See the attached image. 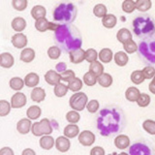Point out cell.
Masks as SVG:
<instances>
[{"instance_id":"obj_36","label":"cell","mask_w":155,"mask_h":155,"mask_svg":"<svg viewBox=\"0 0 155 155\" xmlns=\"http://www.w3.org/2000/svg\"><path fill=\"white\" fill-rule=\"evenodd\" d=\"M68 89H70L71 91L74 92H78L79 90L81 89L82 87V81L79 79V78H74L73 80H71L70 81H68Z\"/></svg>"},{"instance_id":"obj_23","label":"cell","mask_w":155,"mask_h":155,"mask_svg":"<svg viewBox=\"0 0 155 155\" xmlns=\"http://www.w3.org/2000/svg\"><path fill=\"white\" fill-rule=\"evenodd\" d=\"M54 145V139L51 136L43 135V137L40 140V147L45 150H50Z\"/></svg>"},{"instance_id":"obj_20","label":"cell","mask_w":155,"mask_h":155,"mask_svg":"<svg viewBox=\"0 0 155 155\" xmlns=\"http://www.w3.org/2000/svg\"><path fill=\"white\" fill-rule=\"evenodd\" d=\"M40 78L36 73H29L24 78V84L28 87H36L39 84Z\"/></svg>"},{"instance_id":"obj_56","label":"cell","mask_w":155,"mask_h":155,"mask_svg":"<svg viewBox=\"0 0 155 155\" xmlns=\"http://www.w3.org/2000/svg\"><path fill=\"white\" fill-rule=\"evenodd\" d=\"M56 70H57L58 72L62 73L63 71H65V70H66V65L64 64V63H60V64H58V65L56 66Z\"/></svg>"},{"instance_id":"obj_1","label":"cell","mask_w":155,"mask_h":155,"mask_svg":"<svg viewBox=\"0 0 155 155\" xmlns=\"http://www.w3.org/2000/svg\"><path fill=\"white\" fill-rule=\"evenodd\" d=\"M97 129L104 137H113L125 129L127 120L124 111L119 107L106 106L97 115Z\"/></svg>"},{"instance_id":"obj_25","label":"cell","mask_w":155,"mask_h":155,"mask_svg":"<svg viewBox=\"0 0 155 155\" xmlns=\"http://www.w3.org/2000/svg\"><path fill=\"white\" fill-rule=\"evenodd\" d=\"M47 15V10L46 8L42 6V5H36L34 6L31 10V16L34 19H39L42 18H45Z\"/></svg>"},{"instance_id":"obj_34","label":"cell","mask_w":155,"mask_h":155,"mask_svg":"<svg viewBox=\"0 0 155 155\" xmlns=\"http://www.w3.org/2000/svg\"><path fill=\"white\" fill-rule=\"evenodd\" d=\"M136 9L139 10L140 12H147L151 8V0H137L135 2Z\"/></svg>"},{"instance_id":"obj_49","label":"cell","mask_w":155,"mask_h":155,"mask_svg":"<svg viewBox=\"0 0 155 155\" xmlns=\"http://www.w3.org/2000/svg\"><path fill=\"white\" fill-rule=\"evenodd\" d=\"M98 58V53L94 50V48H88L85 51V60L87 62H94Z\"/></svg>"},{"instance_id":"obj_41","label":"cell","mask_w":155,"mask_h":155,"mask_svg":"<svg viewBox=\"0 0 155 155\" xmlns=\"http://www.w3.org/2000/svg\"><path fill=\"white\" fill-rule=\"evenodd\" d=\"M93 14L97 18H104L107 15V7L104 4H97L93 8Z\"/></svg>"},{"instance_id":"obj_43","label":"cell","mask_w":155,"mask_h":155,"mask_svg":"<svg viewBox=\"0 0 155 155\" xmlns=\"http://www.w3.org/2000/svg\"><path fill=\"white\" fill-rule=\"evenodd\" d=\"M84 82L88 86H93L96 84L97 82V77L94 76L92 73H90L89 71L85 73L84 76Z\"/></svg>"},{"instance_id":"obj_21","label":"cell","mask_w":155,"mask_h":155,"mask_svg":"<svg viewBox=\"0 0 155 155\" xmlns=\"http://www.w3.org/2000/svg\"><path fill=\"white\" fill-rule=\"evenodd\" d=\"M11 24H12V28L15 31L21 32L26 27V21L21 17H17L13 19Z\"/></svg>"},{"instance_id":"obj_33","label":"cell","mask_w":155,"mask_h":155,"mask_svg":"<svg viewBox=\"0 0 155 155\" xmlns=\"http://www.w3.org/2000/svg\"><path fill=\"white\" fill-rule=\"evenodd\" d=\"M89 72L92 73L94 76L99 77L101 74L104 73V66L101 64V62H98L97 60L94 62H91L89 66Z\"/></svg>"},{"instance_id":"obj_37","label":"cell","mask_w":155,"mask_h":155,"mask_svg":"<svg viewBox=\"0 0 155 155\" xmlns=\"http://www.w3.org/2000/svg\"><path fill=\"white\" fill-rule=\"evenodd\" d=\"M144 77L143 74V71H140V70H136L134 71L132 74H131V81H132L133 84H143V81H144Z\"/></svg>"},{"instance_id":"obj_7","label":"cell","mask_w":155,"mask_h":155,"mask_svg":"<svg viewBox=\"0 0 155 155\" xmlns=\"http://www.w3.org/2000/svg\"><path fill=\"white\" fill-rule=\"evenodd\" d=\"M31 132L36 137H41L43 135H50L52 133V127L51 121L47 118H43L40 122L32 123Z\"/></svg>"},{"instance_id":"obj_54","label":"cell","mask_w":155,"mask_h":155,"mask_svg":"<svg viewBox=\"0 0 155 155\" xmlns=\"http://www.w3.org/2000/svg\"><path fill=\"white\" fill-rule=\"evenodd\" d=\"M14 151L10 147H3L0 149V155H13Z\"/></svg>"},{"instance_id":"obj_27","label":"cell","mask_w":155,"mask_h":155,"mask_svg":"<svg viewBox=\"0 0 155 155\" xmlns=\"http://www.w3.org/2000/svg\"><path fill=\"white\" fill-rule=\"evenodd\" d=\"M116 38L120 43H126L129 40H132V33H131L127 28H121L116 34Z\"/></svg>"},{"instance_id":"obj_17","label":"cell","mask_w":155,"mask_h":155,"mask_svg":"<svg viewBox=\"0 0 155 155\" xmlns=\"http://www.w3.org/2000/svg\"><path fill=\"white\" fill-rule=\"evenodd\" d=\"M30 98L33 102L40 103L46 98V92L42 87H34V89L30 93Z\"/></svg>"},{"instance_id":"obj_46","label":"cell","mask_w":155,"mask_h":155,"mask_svg":"<svg viewBox=\"0 0 155 155\" xmlns=\"http://www.w3.org/2000/svg\"><path fill=\"white\" fill-rule=\"evenodd\" d=\"M136 9V4L133 0H124L122 3V10L127 14L133 13Z\"/></svg>"},{"instance_id":"obj_40","label":"cell","mask_w":155,"mask_h":155,"mask_svg":"<svg viewBox=\"0 0 155 155\" xmlns=\"http://www.w3.org/2000/svg\"><path fill=\"white\" fill-rule=\"evenodd\" d=\"M66 119L69 123H78L81 119V115L78 113V110H70L66 114Z\"/></svg>"},{"instance_id":"obj_35","label":"cell","mask_w":155,"mask_h":155,"mask_svg":"<svg viewBox=\"0 0 155 155\" xmlns=\"http://www.w3.org/2000/svg\"><path fill=\"white\" fill-rule=\"evenodd\" d=\"M9 84H10V87H11L12 89L17 90V91L22 89L23 85H25L24 84V81L21 79V78H18V77L12 78V79L10 80Z\"/></svg>"},{"instance_id":"obj_15","label":"cell","mask_w":155,"mask_h":155,"mask_svg":"<svg viewBox=\"0 0 155 155\" xmlns=\"http://www.w3.org/2000/svg\"><path fill=\"white\" fill-rule=\"evenodd\" d=\"M45 81L48 82L50 85H56L59 84L61 81L60 74H58L54 70H48L45 74Z\"/></svg>"},{"instance_id":"obj_45","label":"cell","mask_w":155,"mask_h":155,"mask_svg":"<svg viewBox=\"0 0 155 155\" xmlns=\"http://www.w3.org/2000/svg\"><path fill=\"white\" fill-rule=\"evenodd\" d=\"M124 51L127 53H134L138 51V45L133 40H129L123 44Z\"/></svg>"},{"instance_id":"obj_53","label":"cell","mask_w":155,"mask_h":155,"mask_svg":"<svg viewBox=\"0 0 155 155\" xmlns=\"http://www.w3.org/2000/svg\"><path fill=\"white\" fill-rule=\"evenodd\" d=\"M90 154L91 155H104L105 154V150L102 147H96L91 149Z\"/></svg>"},{"instance_id":"obj_8","label":"cell","mask_w":155,"mask_h":155,"mask_svg":"<svg viewBox=\"0 0 155 155\" xmlns=\"http://www.w3.org/2000/svg\"><path fill=\"white\" fill-rule=\"evenodd\" d=\"M87 101H88V98L84 92H78L71 96L69 104L73 110L81 111L85 109Z\"/></svg>"},{"instance_id":"obj_18","label":"cell","mask_w":155,"mask_h":155,"mask_svg":"<svg viewBox=\"0 0 155 155\" xmlns=\"http://www.w3.org/2000/svg\"><path fill=\"white\" fill-rule=\"evenodd\" d=\"M114 145L119 149H125L129 147L130 145V139L126 135H118L114 139Z\"/></svg>"},{"instance_id":"obj_10","label":"cell","mask_w":155,"mask_h":155,"mask_svg":"<svg viewBox=\"0 0 155 155\" xmlns=\"http://www.w3.org/2000/svg\"><path fill=\"white\" fill-rule=\"evenodd\" d=\"M79 142L84 147H90L95 142V135L91 131L84 130L79 135Z\"/></svg>"},{"instance_id":"obj_12","label":"cell","mask_w":155,"mask_h":155,"mask_svg":"<svg viewBox=\"0 0 155 155\" xmlns=\"http://www.w3.org/2000/svg\"><path fill=\"white\" fill-rule=\"evenodd\" d=\"M69 57L70 61L74 64H79V63L82 62L85 59V51L82 50L81 48H76L69 51Z\"/></svg>"},{"instance_id":"obj_9","label":"cell","mask_w":155,"mask_h":155,"mask_svg":"<svg viewBox=\"0 0 155 155\" xmlns=\"http://www.w3.org/2000/svg\"><path fill=\"white\" fill-rule=\"evenodd\" d=\"M58 26V23H52L47 21L46 18H39L35 21V28L40 32H45L48 30H52L54 31Z\"/></svg>"},{"instance_id":"obj_50","label":"cell","mask_w":155,"mask_h":155,"mask_svg":"<svg viewBox=\"0 0 155 155\" xmlns=\"http://www.w3.org/2000/svg\"><path fill=\"white\" fill-rule=\"evenodd\" d=\"M99 102L97 101V100H91L89 102H87V104H86V109L88 110L89 113L91 114H95L97 110H99Z\"/></svg>"},{"instance_id":"obj_52","label":"cell","mask_w":155,"mask_h":155,"mask_svg":"<svg viewBox=\"0 0 155 155\" xmlns=\"http://www.w3.org/2000/svg\"><path fill=\"white\" fill-rule=\"evenodd\" d=\"M75 77H76L75 73L73 72L72 70H65L60 74L61 81H67V82L70 81L71 80H73Z\"/></svg>"},{"instance_id":"obj_32","label":"cell","mask_w":155,"mask_h":155,"mask_svg":"<svg viewBox=\"0 0 155 155\" xmlns=\"http://www.w3.org/2000/svg\"><path fill=\"white\" fill-rule=\"evenodd\" d=\"M116 22H117V19L113 14H107L103 18V21H102L103 25L107 28H114L116 25Z\"/></svg>"},{"instance_id":"obj_47","label":"cell","mask_w":155,"mask_h":155,"mask_svg":"<svg viewBox=\"0 0 155 155\" xmlns=\"http://www.w3.org/2000/svg\"><path fill=\"white\" fill-rule=\"evenodd\" d=\"M13 8L17 11H24L27 7V0H13L12 1Z\"/></svg>"},{"instance_id":"obj_13","label":"cell","mask_w":155,"mask_h":155,"mask_svg":"<svg viewBox=\"0 0 155 155\" xmlns=\"http://www.w3.org/2000/svg\"><path fill=\"white\" fill-rule=\"evenodd\" d=\"M12 44L17 48H23L27 45V37L23 33L18 32L12 37Z\"/></svg>"},{"instance_id":"obj_22","label":"cell","mask_w":155,"mask_h":155,"mask_svg":"<svg viewBox=\"0 0 155 155\" xmlns=\"http://www.w3.org/2000/svg\"><path fill=\"white\" fill-rule=\"evenodd\" d=\"M34 58H35V51H34L33 48H23L22 51L21 52V60L22 62L29 63L33 61Z\"/></svg>"},{"instance_id":"obj_55","label":"cell","mask_w":155,"mask_h":155,"mask_svg":"<svg viewBox=\"0 0 155 155\" xmlns=\"http://www.w3.org/2000/svg\"><path fill=\"white\" fill-rule=\"evenodd\" d=\"M148 88H149V91L151 92V93L155 94V76L153 77V79H152L151 82L149 84Z\"/></svg>"},{"instance_id":"obj_11","label":"cell","mask_w":155,"mask_h":155,"mask_svg":"<svg viewBox=\"0 0 155 155\" xmlns=\"http://www.w3.org/2000/svg\"><path fill=\"white\" fill-rule=\"evenodd\" d=\"M26 96L22 92H17L11 98V106L13 109H19L26 105Z\"/></svg>"},{"instance_id":"obj_44","label":"cell","mask_w":155,"mask_h":155,"mask_svg":"<svg viewBox=\"0 0 155 155\" xmlns=\"http://www.w3.org/2000/svg\"><path fill=\"white\" fill-rule=\"evenodd\" d=\"M143 127L144 129V131L150 135H155V121L151 120V119H147L145 120L143 123Z\"/></svg>"},{"instance_id":"obj_30","label":"cell","mask_w":155,"mask_h":155,"mask_svg":"<svg viewBox=\"0 0 155 155\" xmlns=\"http://www.w3.org/2000/svg\"><path fill=\"white\" fill-rule=\"evenodd\" d=\"M113 51H111L110 48H102L101 51L99 52V54H98V57L100 58V60L101 62H103V63H109L111 61V59H113Z\"/></svg>"},{"instance_id":"obj_51","label":"cell","mask_w":155,"mask_h":155,"mask_svg":"<svg viewBox=\"0 0 155 155\" xmlns=\"http://www.w3.org/2000/svg\"><path fill=\"white\" fill-rule=\"evenodd\" d=\"M143 74L145 80L153 79V77L155 76V69L151 65L147 66V67H144V69L143 70Z\"/></svg>"},{"instance_id":"obj_42","label":"cell","mask_w":155,"mask_h":155,"mask_svg":"<svg viewBox=\"0 0 155 155\" xmlns=\"http://www.w3.org/2000/svg\"><path fill=\"white\" fill-rule=\"evenodd\" d=\"M136 102H137V104L140 107L144 108V107H147L150 104V96L147 93H140L138 100Z\"/></svg>"},{"instance_id":"obj_39","label":"cell","mask_w":155,"mask_h":155,"mask_svg":"<svg viewBox=\"0 0 155 155\" xmlns=\"http://www.w3.org/2000/svg\"><path fill=\"white\" fill-rule=\"evenodd\" d=\"M68 86L65 85L64 84H61V82H59V84H57L56 85H54V95L56 97H63L65 96L67 94L68 92Z\"/></svg>"},{"instance_id":"obj_24","label":"cell","mask_w":155,"mask_h":155,"mask_svg":"<svg viewBox=\"0 0 155 155\" xmlns=\"http://www.w3.org/2000/svg\"><path fill=\"white\" fill-rule=\"evenodd\" d=\"M15 63L14 56L9 52H3L1 53V62L0 66L3 68H11Z\"/></svg>"},{"instance_id":"obj_16","label":"cell","mask_w":155,"mask_h":155,"mask_svg":"<svg viewBox=\"0 0 155 155\" xmlns=\"http://www.w3.org/2000/svg\"><path fill=\"white\" fill-rule=\"evenodd\" d=\"M31 126H32L31 119L22 118V119L19 120L18 122V124H17V130H18V132H19L21 134L25 135V134L30 132Z\"/></svg>"},{"instance_id":"obj_29","label":"cell","mask_w":155,"mask_h":155,"mask_svg":"<svg viewBox=\"0 0 155 155\" xmlns=\"http://www.w3.org/2000/svg\"><path fill=\"white\" fill-rule=\"evenodd\" d=\"M42 114V110L39 106H31L29 107L26 110V115L28 116L29 119L31 120H35L39 118V116Z\"/></svg>"},{"instance_id":"obj_58","label":"cell","mask_w":155,"mask_h":155,"mask_svg":"<svg viewBox=\"0 0 155 155\" xmlns=\"http://www.w3.org/2000/svg\"><path fill=\"white\" fill-rule=\"evenodd\" d=\"M0 62H1V54H0Z\"/></svg>"},{"instance_id":"obj_3","label":"cell","mask_w":155,"mask_h":155,"mask_svg":"<svg viewBox=\"0 0 155 155\" xmlns=\"http://www.w3.org/2000/svg\"><path fill=\"white\" fill-rule=\"evenodd\" d=\"M134 34L140 39H144L155 34V21L147 15L137 17L133 21Z\"/></svg>"},{"instance_id":"obj_57","label":"cell","mask_w":155,"mask_h":155,"mask_svg":"<svg viewBox=\"0 0 155 155\" xmlns=\"http://www.w3.org/2000/svg\"><path fill=\"white\" fill-rule=\"evenodd\" d=\"M22 154L23 155H35V151L34 150H32V149H30V148H26V149H24L23 151H22Z\"/></svg>"},{"instance_id":"obj_4","label":"cell","mask_w":155,"mask_h":155,"mask_svg":"<svg viewBox=\"0 0 155 155\" xmlns=\"http://www.w3.org/2000/svg\"><path fill=\"white\" fill-rule=\"evenodd\" d=\"M138 53L143 63L155 65V34L142 39L138 46Z\"/></svg>"},{"instance_id":"obj_6","label":"cell","mask_w":155,"mask_h":155,"mask_svg":"<svg viewBox=\"0 0 155 155\" xmlns=\"http://www.w3.org/2000/svg\"><path fill=\"white\" fill-rule=\"evenodd\" d=\"M129 153L131 155H152L154 151L149 142L144 140H139L132 143V145L129 147Z\"/></svg>"},{"instance_id":"obj_31","label":"cell","mask_w":155,"mask_h":155,"mask_svg":"<svg viewBox=\"0 0 155 155\" xmlns=\"http://www.w3.org/2000/svg\"><path fill=\"white\" fill-rule=\"evenodd\" d=\"M128 55L126 54V52L124 51H118L114 54V62L116 65H118L120 67H123L128 63Z\"/></svg>"},{"instance_id":"obj_28","label":"cell","mask_w":155,"mask_h":155,"mask_svg":"<svg viewBox=\"0 0 155 155\" xmlns=\"http://www.w3.org/2000/svg\"><path fill=\"white\" fill-rule=\"evenodd\" d=\"M140 94V92L137 87L132 86V87H129V88L126 90L125 97H126V99L130 102H136L138 100Z\"/></svg>"},{"instance_id":"obj_2","label":"cell","mask_w":155,"mask_h":155,"mask_svg":"<svg viewBox=\"0 0 155 155\" xmlns=\"http://www.w3.org/2000/svg\"><path fill=\"white\" fill-rule=\"evenodd\" d=\"M57 44L64 51H71L82 45V37L80 30L72 24H58L54 30Z\"/></svg>"},{"instance_id":"obj_48","label":"cell","mask_w":155,"mask_h":155,"mask_svg":"<svg viewBox=\"0 0 155 155\" xmlns=\"http://www.w3.org/2000/svg\"><path fill=\"white\" fill-rule=\"evenodd\" d=\"M60 54H61L60 48L55 47V46L48 48V57L51 58V59H57V58H59Z\"/></svg>"},{"instance_id":"obj_14","label":"cell","mask_w":155,"mask_h":155,"mask_svg":"<svg viewBox=\"0 0 155 155\" xmlns=\"http://www.w3.org/2000/svg\"><path fill=\"white\" fill-rule=\"evenodd\" d=\"M70 147H71V143L69 138L60 136V137H58L55 140V147L60 152H67L69 150Z\"/></svg>"},{"instance_id":"obj_26","label":"cell","mask_w":155,"mask_h":155,"mask_svg":"<svg viewBox=\"0 0 155 155\" xmlns=\"http://www.w3.org/2000/svg\"><path fill=\"white\" fill-rule=\"evenodd\" d=\"M98 84L103 87H110L113 84V77L108 73H103L99 77H97Z\"/></svg>"},{"instance_id":"obj_5","label":"cell","mask_w":155,"mask_h":155,"mask_svg":"<svg viewBox=\"0 0 155 155\" xmlns=\"http://www.w3.org/2000/svg\"><path fill=\"white\" fill-rule=\"evenodd\" d=\"M78 10L74 4L65 2L58 5L54 11V21L62 24H70L77 18Z\"/></svg>"},{"instance_id":"obj_19","label":"cell","mask_w":155,"mask_h":155,"mask_svg":"<svg viewBox=\"0 0 155 155\" xmlns=\"http://www.w3.org/2000/svg\"><path fill=\"white\" fill-rule=\"evenodd\" d=\"M63 133H64L65 137L69 138V139H73V138H75L79 135L80 128L76 123H71L69 125H67L64 128V132Z\"/></svg>"},{"instance_id":"obj_38","label":"cell","mask_w":155,"mask_h":155,"mask_svg":"<svg viewBox=\"0 0 155 155\" xmlns=\"http://www.w3.org/2000/svg\"><path fill=\"white\" fill-rule=\"evenodd\" d=\"M12 106L6 100H0V116H7L11 111Z\"/></svg>"}]
</instances>
